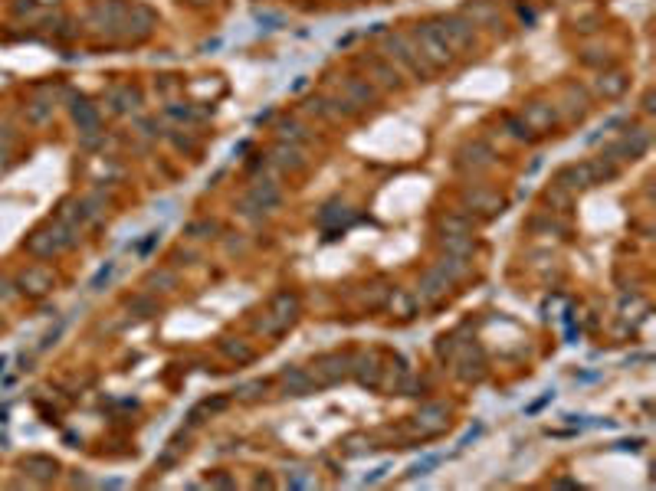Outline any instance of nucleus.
<instances>
[{
  "label": "nucleus",
  "instance_id": "1",
  "mask_svg": "<svg viewBox=\"0 0 656 491\" xmlns=\"http://www.w3.org/2000/svg\"><path fill=\"white\" fill-rule=\"evenodd\" d=\"M295 318H299V298H295L293 291H276L269 308L262 311V318L256 321V331L276 338V334L289 331Z\"/></svg>",
  "mask_w": 656,
  "mask_h": 491
},
{
  "label": "nucleus",
  "instance_id": "2",
  "mask_svg": "<svg viewBox=\"0 0 656 491\" xmlns=\"http://www.w3.org/2000/svg\"><path fill=\"white\" fill-rule=\"evenodd\" d=\"M414 36H417V53H420V60L427 62V69H443V66L453 62V46L443 40V33L436 30L434 23L417 27Z\"/></svg>",
  "mask_w": 656,
  "mask_h": 491
},
{
  "label": "nucleus",
  "instance_id": "3",
  "mask_svg": "<svg viewBox=\"0 0 656 491\" xmlns=\"http://www.w3.org/2000/svg\"><path fill=\"white\" fill-rule=\"evenodd\" d=\"M309 373H312L315 387H332L352 373V357L348 354H322V357H315Z\"/></svg>",
  "mask_w": 656,
  "mask_h": 491
},
{
  "label": "nucleus",
  "instance_id": "4",
  "mask_svg": "<svg viewBox=\"0 0 656 491\" xmlns=\"http://www.w3.org/2000/svg\"><path fill=\"white\" fill-rule=\"evenodd\" d=\"M283 203V193H279V187H276L273 181H256L250 187V193L243 197V213H253V210H276Z\"/></svg>",
  "mask_w": 656,
  "mask_h": 491
},
{
  "label": "nucleus",
  "instance_id": "5",
  "mask_svg": "<svg viewBox=\"0 0 656 491\" xmlns=\"http://www.w3.org/2000/svg\"><path fill=\"white\" fill-rule=\"evenodd\" d=\"M436 30L443 33V40L453 46V53H456V50H469V46H476L473 23L466 20V17H443Z\"/></svg>",
  "mask_w": 656,
  "mask_h": 491
},
{
  "label": "nucleus",
  "instance_id": "6",
  "mask_svg": "<svg viewBox=\"0 0 656 491\" xmlns=\"http://www.w3.org/2000/svg\"><path fill=\"white\" fill-rule=\"evenodd\" d=\"M387 56H391V60H401L404 66H410V72H414V76H420V79H427V76H430L427 62L420 60V53L410 50L404 36H387Z\"/></svg>",
  "mask_w": 656,
  "mask_h": 491
},
{
  "label": "nucleus",
  "instance_id": "7",
  "mask_svg": "<svg viewBox=\"0 0 656 491\" xmlns=\"http://www.w3.org/2000/svg\"><path fill=\"white\" fill-rule=\"evenodd\" d=\"M414 426L420 436H436L446 429V406L443 403H430L414 416Z\"/></svg>",
  "mask_w": 656,
  "mask_h": 491
},
{
  "label": "nucleus",
  "instance_id": "8",
  "mask_svg": "<svg viewBox=\"0 0 656 491\" xmlns=\"http://www.w3.org/2000/svg\"><path fill=\"white\" fill-rule=\"evenodd\" d=\"M69 242H72V240L66 236V230H60V226H56V230L36 233V236L30 240V249L36 252V256H53L56 249H66Z\"/></svg>",
  "mask_w": 656,
  "mask_h": 491
},
{
  "label": "nucleus",
  "instance_id": "9",
  "mask_svg": "<svg viewBox=\"0 0 656 491\" xmlns=\"http://www.w3.org/2000/svg\"><path fill=\"white\" fill-rule=\"evenodd\" d=\"M354 367V377H358V383L361 387H381V364H377V354H361L358 361H352Z\"/></svg>",
  "mask_w": 656,
  "mask_h": 491
},
{
  "label": "nucleus",
  "instance_id": "10",
  "mask_svg": "<svg viewBox=\"0 0 656 491\" xmlns=\"http://www.w3.org/2000/svg\"><path fill=\"white\" fill-rule=\"evenodd\" d=\"M279 377H283L286 390L295 393V396H305V393H312V390H315L312 373L302 371V367H283V373H279Z\"/></svg>",
  "mask_w": 656,
  "mask_h": 491
},
{
  "label": "nucleus",
  "instance_id": "11",
  "mask_svg": "<svg viewBox=\"0 0 656 491\" xmlns=\"http://www.w3.org/2000/svg\"><path fill=\"white\" fill-rule=\"evenodd\" d=\"M273 160L283 167V171H302L305 167V154L295 144H289V141H279L273 151Z\"/></svg>",
  "mask_w": 656,
  "mask_h": 491
},
{
  "label": "nucleus",
  "instance_id": "12",
  "mask_svg": "<svg viewBox=\"0 0 656 491\" xmlns=\"http://www.w3.org/2000/svg\"><path fill=\"white\" fill-rule=\"evenodd\" d=\"M450 285H453V282L446 279L443 272L434 265V269L424 275V282H420V298H424V301H436L440 295H446V289H450Z\"/></svg>",
  "mask_w": 656,
  "mask_h": 491
},
{
  "label": "nucleus",
  "instance_id": "13",
  "mask_svg": "<svg viewBox=\"0 0 656 491\" xmlns=\"http://www.w3.org/2000/svg\"><path fill=\"white\" fill-rule=\"evenodd\" d=\"M522 118H525V125H528L532 131L551 128V125H555V109H551V105H538V102H535V105H528V109H525Z\"/></svg>",
  "mask_w": 656,
  "mask_h": 491
},
{
  "label": "nucleus",
  "instance_id": "14",
  "mask_svg": "<svg viewBox=\"0 0 656 491\" xmlns=\"http://www.w3.org/2000/svg\"><path fill=\"white\" fill-rule=\"evenodd\" d=\"M456 373H460L463 380H479L486 373V361L479 354H476V361H473V347H466V357H460V371Z\"/></svg>",
  "mask_w": 656,
  "mask_h": 491
},
{
  "label": "nucleus",
  "instance_id": "15",
  "mask_svg": "<svg viewBox=\"0 0 656 491\" xmlns=\"http://www.w3.org/2000/svg\"><path fill=\"white\" fill-rule=\"evenodd\" d=\"M344 89L352 92V105L354 109H361V105H368V102H374V89L368 85V82H361V79H348L344 82Z\"/></svg>",
  "mask_w": 656,
  "mask_h": 491
},
{
  "label": "nucleus",
  "instance_id": "16",
  "mask_svg": "<svg viewBox=\"0 0 656 491\" xmlns=\"http://www.w3.org/2000/svg\"><path fill=\"white\" fill-rule=\"evenodd\" d=\"M72 118L79 121V128H82V131H92L95 125H99V115H95V109H92L89 102H82V99L72 105Z\"/></svg>",
  "mask_w": 656,
  "mask_h": 491
},
{
  "label": "nucleus",
  "instance_id": "17",
  "mask_svg": "<svg viewBox=\"0 0 656 491\" xmlns=\"http://www.w3.org/2000/svg\"><path fill=\"white\" fill-rule=\"evenodd\" d=\"M23 285H30V289H23V291H30V295H43V291L50 289V272H46V269H30L27 275H23Z\"/></svg>",
  "mask_w": 656,
  "mask_h": 491
},
{
  "label": "nucleus",
  "instance_id": "18",
  "mask_svg": "<svg viewBox=\"0 0 656 491\" xmlns=\"http://www.w3.org/2000/svg\"><path fill=\"white\" fill-rule=\"evenodd\" d=\"M597 89H601V95H604V99H617V95L627 89V79L620 76V72H614V76H601Z\"/></svg>",
  "mask_w": 656,
  "mask_h": 491
},
{
  "label": "nucleus",
  "instance_id": "19",
  "mask_svg": "<svg viewBox=\"0 0 656 491\" xmlns=\"http://www.w3.org/2000/svg\"><path fill=\"white\" fill-rule=\"evenodd\" d=\"M276 131H279V141H289V144H295V141H305V138H309L299 121H279V125H276Z\"/></svg>",
  "mask_w": 656,
  "mask_h": 491
},
{
  "label": "nucleus",
  "instance_id": "20",
  "mask_svg": "<svg viewBox=\"0 0 656 491\" xmlns=\"http://www.w3.org/2000/svg\"><path fill=\"white\" fill-rule=\"evenodd\" d=\"M23 469L33 471V475H40V478H53V475H56V462H50V459H27V462H23Z\"/></svg>",
  "mask_w": 656,
  "mask_h": 491
},
{
  "label": "nucleus",
  "instance_id": "21",
  "mask_svg": "<svg viewBox=\"0 0 656 491\" xmlns=\"http://www.w3.org/2000/svg\"><path fill=\"white\" fill-rule=\"evenodd\" d=\"M220 351L227 354V357H233V361H240V364H250V361H253V351H250V347H243V344H233L230 338H227V341H220Z\"/></svg>",
  "mask_w": 656,
  "mask_h": 491
},
{
  "label": "nucleus",
  "instance_id": "22",
  "mask_svg": "<svg viewBox=\"0 0 656 491\" xmlns=\"http://www.w3.org/2000/svg\"><path fill=\"white\" fill-rule=\"evenodd\" d=\"M440 462H443V455H424V459H420V462H414V465H410V478H420V475H430V471H434L436 465H440Z\"/></svg>",
  "mask_w": 656,
  "mask_h": 491
},
{
  "label": "nucleus",
  "instance_id": "23",
  "mask_svg": "<svg viewBox=\"0 0 656 491\" xmlns=\"http://www.w3.org/2000/svg\"><path fill=\"white\" fill-rule=\"evenodd\" d=\"M217 230H220L217 223H210V220H197V223H191V226H187V236H191V240H207V236H213Z\"/></svg>",
  "mask_w": 656,
  "mask_h": 491
},
{
  "label": "nucleus",
  "instance_id": "24",
  "mask_svg": "<svg viewBox=\"0 0 656 491\" xmlns=\"http://www.w3.org/2000/svg\"><path fill=\"white\" fill-rule=\"evenodd\" d=\"M371 72L377 76V79L384 82V85H397L401 82V76H397V69H387L381 60H371Z\"/></svg>",
  "mask_w": 656,
  "mask_h": 491
},
{
  "label": "nucleus",
  "instance_id": "25",
  "mask_svg": "<svg viewBox=\"0 0 656 491\" xmlns=\"http://www.w3.org/2000/svg\"><path fill=\"white\" fill-rule=\"evenodd\" d=\"M260 393H266V380H253V383H243L240 390L233 393V396H240V400H256Z\"/></svg>",
  "mask_w": 656,
  "mask_h": 491
},
{
  "label": "nucleus",
  "instance_id": "26",
  "mask_svg": "<svg viewBox=\"0 0 656 491\" xmlns=\"http://www.w3.org/2000/svg\"><path fill=\"white\" fill-rule=\"evenodd\" d=\"M505 128H512V134L518 141H532L535 134H532V128L525 125V121H518V118H505Z\"/></svg>",
  "mask_w": 656,
  "mask_h": 491
},
{
  "label": "nucleus",
  "instance_id": "27",
  "mask_svg": "<svg viewBox=\"0 0 656 491\" xmlns=\"http://www.w3.org/2000/svg\"><path fill=\"white\" fill-rule=\"evenodd\" d=\"M112 272H115V262H109V265H102V269H99V275L92 279V285H89V289H92V291H99L102 285H105V282L112 279Z\"/></svg>",
  "mask_w": 656,
  "mask_h": 491
},
{
  "label": "nucleus",
  "instance_id": "28",
  "mask_svg": "<svg viewBox=\"0 0 656 491\" xmlns=\"http://www.w3.org/2000/svg\"><path fill=\"white\" fill-rule=\"evenodd\" d=\"M305 485H312V475H305V471L299 469L293 478H289V488H305Z\"/></svg>",
  "mask_w": 656,
  "mask_h": 491
},
{
  "label": "nucleus",
  "instance_id": "29",
  "mask_svg": "<svg viewBox=\"0 0 656 491\" xmlns=\"http://www.w3.org/2000/svg\"><path fill=\"white\" fill-rule=\"evenodd\" d=\"M387 471H391V465H381V469H374L371 475H368V478H364V485H374V481H381L384 475H387Z\"/></svg>",
  "mask_w": 656,
  "mask_h": 491
},
{
  "label": "nucleus",
  "instance_id": "30",
  "mask_svg": "<svg viewBox=\"0 0 656 491\" xmlns=\"http://www.w3.org/2000/svg\"><path fill=\"white\" fill-rule=\"evenodd\" d=\"M479 432H483V422H476L473 429H469V432H466V436H463V439H460V445H469V442H473L476 436H479Z\"/></svg>",
  "mask_w": 656,
  "mask_h": 491
},
{
  "label": "nucleus",
  "instance_id": "31",
  "mask_svg": "<svg viewBox=\"0 0 656 491\" xmlns=\"http://www.w3.org/2000/svg\"><path fill=\"white\" fill-rule=\"evenodd\" d=\"M152 285H174L171 272H161V275H152Z\"/></svg>",
  "mask_w": 656,
  "mask_h": 491
},
{
  "label": "nucleus",
  "instance_id": "32",
  "mask_svg": "<svg viewBox=\"0 0 656 491\" xmlns=\"http://www.w3.org/2000/svg\"><path fill=\"white\" fill-rule=\"evenodd\" d=\"M213 485H217V488H233V478H227V475H220V478H213Z\"/></svg>",
  "mask_w": 656,
  "mask_h": 491
},
{
  "label": "nucleus",
  "instance_id": "33",
  "mask_svg": "<svg viewBox=\"0 0 656 491\" xmlns=\"http://www.w3.org/2000/svg\"><path fill=\"white\" fill-rule=\"evenodd\" d=\"M191 4H213V0H191Z\"/></svg>",
  "mask_w": 656,
  "mask_h": 491
}]
</instances>
